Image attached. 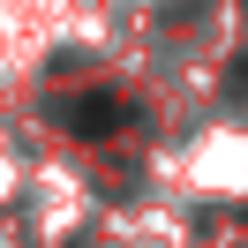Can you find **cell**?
<instances>
[{"label": "cell", "mask_w": 248, "mask_h": 248, "mask_svg": "<svg viewBox=\"0 0 248 248\" xmlns=\"http://www.w3.org/2000/svg\"><path fill=\"white\" fill-rule=\"evenodd\" d=\"M68 121L76 128H113L121 121V98H83V106H68Z\"/></svg>", "instance_id": "cell-1"}]
</instances>
